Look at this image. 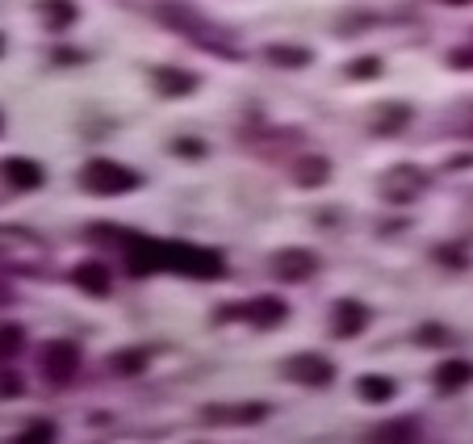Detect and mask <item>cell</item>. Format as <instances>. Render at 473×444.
Masks as SVG:
<instances>
[{"mask_svg":"<svg viewBox=\"0 0 473 444\" xmlns=\"http://www.w3.org/2000/svg\"><path fill=\"white\" fill-rule=\"evenodd\" d=\"M42 374H46V382H55V386L71 382V374H76V348L68 340H55L51 348H42Z\"/></svg>","mask_w":473,"mask_h":444,"instance_id":"cell-1","label":"cell"},{"mask_svg":"<svg viewBox=\"0 0 473 444\" xmlns=\"http://www.w3.org/2000/svg\"><path fill=\"white\" fill-rule=\"evenodd\" d=\"M84 185H88L93 193H122V189L135 185V172H126V168L101 160V164H93L88 172H84Z\"/></svg>","mask_w":473,"mask_h":444,"instance_id":"cell-2","label":"cell"},{"mask_svg":"<svg viewBox=\"0 0 473 444\" xmlns=\"http://www.w3.org/2000/svg\"><path fill=\"white\" fill-rule=\"evenodd\" d=\"M0 172H4V181L17 185V189H34V185H42L38 164H29V160H4Z\"/></svg>","mask_w":473,"mask_h":444,"instance_id":"cell-3","label":"cell"},{"mask_svg":"<svg viewBox=\"0 0 473 444\" xmlns=\"http://www.w3.org/2000/svg\"><path fill=\"white\" fill-rule=\"evenodd\" d=\"M277 268H281V277L302 281V277H310V273H314V256H310V251H281Z\"/></svg>","mask_w":473,"mask_h":444,"instance_id":"cell-4","label":"cell"},{"mask_svg":"<svg viewBox=\"0 0 473 444\" xmlns=\"http://www.w3.org/2000/svg\"><path fill=\"white\" fill-rule=\"evenodd\" d=\"M290 369L302 377V382H327V377H331V365L319 361V357H293Z\"/></svg>","mask_w":473,"mask_h":444,"instance_id":"cell-5","label":"cell"},{"mask_svg":"<svg viewBox=\"0 0 473 444\" xmlns=\"http://www.w3.org/2000/svg\"><path fill=\"white\" fill-rule=\"evenodd\" d=\"M21 348V327H0V361H9Z\"/></svg>","mask_w":473,"mask_h":444,"instance_id":"cell-6","label":"cell"},{"mask_svg":"<svg viewBox=\"0 0 473 444\" xmlns=\"http://www.w3.org/2000/svg\"><path fill=\"white\" fill-rule=\"evenodd\" d=\"M256 306H260V310H251V319L256 323H277L281 315H285V306L273 302V298H265V302H256Z\"/></svg>","mask_w":473,"mask_h":444,"instance_id":"cell-7","label":"cell"},{"mask_svg":"<svg viewBox=\"0 0 473 444\" xmlns=\"http://www.w3.org/2000/svg\"><path fill=\"white\" fill-rule=\"evenodd\" d=\"M361 390L369 394V399H390V394H394V386H390V382H377V377L361 382Z\"/></svg>","mask_w":473,"mask_h":444,"instance_id":"cell-8","label":"cell"},{"mask_svg":"<svg viewBox=\"0 0 473 444\" xmlns=\"http://www.w3.org/2000/svg\"><path fill=\"white\" fill-rule=\"evenodd\" d=\"M364 323V310H352V306H344V310H339V332H356V327H361Z\"/></svg>","mask_w":473,"mask_h":444,"instance_id":"cell-9","label":"cell"},{"mask_svg":"<svg viewBox=\"0 0 473 444\" xmlns=\"http://www.w3.org/2000/svg\"><path fill=\"white\" fill-rule=\"evenodd\" d=\"M80 285H93V290H105V277H101V268H80Z\"/></svg>","mask_w":473,"mask_h":444,"instance_id":"cell-10","label":"cell"},{"mask_svg":"<svg viewBox=\"0 0 473 444\" xmlns=\"http://www.w3.org/2000/svg\"><path fill=\"white\" fill-rule=\"evenodd\" d=\"M465 374H469L465 365H457V369L448 365V369H440V386H448V382H461V377H465Z\"/></svg>","mask_w":473,"mask_h":444,"instance_id":"cell-11","label":"cell"},{"mask_svg":"<svg viewBox=\"0 0 473 444\" xmlns=\"http://www.w3.org/2000/svg\"><path fill=\"white\" fill-rule=\"evenodd\" d=\"M17 390H21V382L13 374H0V394H17Z\"/></svg>","mask_w":473,"mask_h":444,"instance_id":"cell-12","label":"cell"},{"mask_svg":"<svg viewBox=\"0 0 473 444\" xmlns=\"http://www.w3.org/2000/svg\"><path fill=\"white\" fill-rule=\"evenodd\" d=\"M9 302V285H4V281H0V306Z\"/></svg>","mask_w":473,"mask_h":444,"instance_id":"cell-13","label":"cell"}]
</instances>
